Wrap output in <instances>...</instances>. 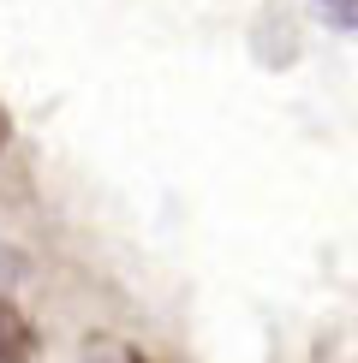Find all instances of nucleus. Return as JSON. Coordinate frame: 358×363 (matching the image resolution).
Returning <instances> with one entry per match:
<instances>
[{
  "label": "nucleus",
  "instance_id": "3",
  "mask_svg": "<svg viewBox=\"0 0 358 363\" xmlns=\"http://www.w3.org/2000/svg\"><path fill=\"white\" fill-rule=\"evenodd\" d=\"M317 12L335 30H352V36H358V0H317Z\"/></svg>",
  "mask_w": 358,
  "mask_h": 363
},
{
  "label": "nucleus",
  "instance_id": "1",
  "mask_svg": "<svg viewBox=\"0 0 358 363\" xmlns=\"http://www.w3.org/2000/svg\"><path fill=\"white\" fill-rule=\"evenodd\" d=\"M30 357H36V328L12 298H0V363H30Z\"/></svg>",
  "mask_w": 358,
  "mask_h": 363
},
{
  "label": "nucleus",
  "instance_id": "4",
  "mask_svg": "<svg viewBox=\"0 0 358 363\" xmlns=\"http://www.w3.org/2000/svg\"><path fill=\"white\" fill-rule=\"evenodd\" d=\"M0 138H6V125H0Z\"/></svg>",
  "mask_w": 358,
  "mask_h": 363
},
{
  "label": "nucleus",
  "instance_id": "2",
  "mask_svg": "<svg viewBox=\"0 0 358 363\" xmlns=\"http://www.w3.org/2000/svg\"><path fill=\"white\" fill-rule=\"evenodd\" d=\"M84 363H149L131 340H114V334H90L84 340Z\"/></svg>",
  "mask_w": 358,
  "mask_h": 363
}]
</instances>
